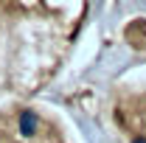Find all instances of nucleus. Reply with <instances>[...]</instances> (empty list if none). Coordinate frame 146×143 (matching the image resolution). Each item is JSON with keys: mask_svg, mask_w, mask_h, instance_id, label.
<instances>
[{"mask_svg": "<svg viewBox=\"0 0 146 143\" xmlns=\"http://www.w3.org/2000/svg\"><path fill=\"white\" fill-rule=\"evenodd\" d=\"M36 126H39V118H36L34 112H23L20 115V135L23 138H31L36 132Z\"/></svg>", "mask_w": 146, "mask_h": 143, "instance_id": "1", "label": "nucleus"}, {"mask_svg": "<svg viewBox=\"0 0 146 143\" xmlns=\"http://www.w3.org/2000/svg\"><path fill=\"white\" fill-rule=\"evenodd\" d=\"M132 143H146V138H135V140H132Z\"/></svg>", "mask_w": 146, "mask_h": 143, "instance_id": "2", "label": "nucleus"}]
</instances>
